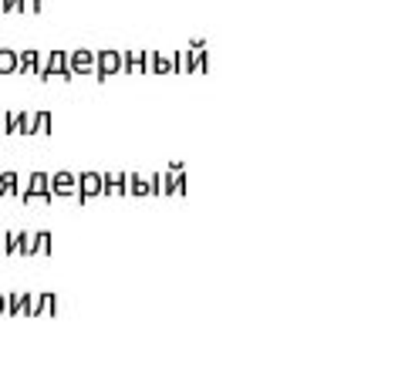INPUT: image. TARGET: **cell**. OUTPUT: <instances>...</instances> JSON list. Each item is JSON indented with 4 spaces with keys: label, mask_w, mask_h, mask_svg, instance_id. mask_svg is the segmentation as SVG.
Wrapping results in <instances>:
<instances>
[{
    "label": "cell",
    "mask_w": 405,
    "mask_h": 381,
    "mask_svg": "<svg viewBox=\"0 0 405 381\" xmlns=\"http://www.w3.org/2000/svg\"><path fill=\"white\" fill-rule=\"evenodd\" d=\"M55 199V192H51V175H44V172H31V179H27V189L20 196V203L24 206H31V203H51Z\"/></svg>",
    "instance_id": "obj_1"
},
{
    "label": "cell",
    "mask_w": 405,
    "mask_h": 381,
    "mask_svg": "<svg viewBox=\"0 0 405 381\" xmlns=\"http://www.w3.org/2000/svg\"><path fill=\"white\" fill-rule=\"evenodd\" d=\"M64 78V81H71L75 71H71V55L68 51H51V55L44 57V68H41V81H51V78Z\"/></svg>",
    "instance_id": "obj_2"
},
{
    "label": "cell",
    "mask_w": 405,
    "mask_h": 381,
    "mask_svg": "<svg viewBox=\"0 0 405 381\" xmlns=\"http://www.w3.org/2000/svg\"><path fill=\"white\" fill-rule=\"evenodd\" d=\"M78 189H81L78 192V203L85 206L92 196H105V175L101 172H81L78 175Z\"/></svg>",
    "instance_id": "obj_3"
},
{
    "label": "cell",
    "mask_w": 405,
    "mask_h": 381,
    "mask_svg": "<svg viewBox=\"0 0 405 381\" xmlns=\"http://www.w3.org/2000/svg\"><path fill=\"white\" fill-rule=\"evenodd\" d=\"M122 68H125V55H118V51H98V68H95L98 81H108Z\"/></svg>",
    "instance_id": "obj_4"
},
{
    "label": "cell",
    "mask_w": 405,
    "mask_h": 381,
    "mask_svg": "<svg viewBox=\"0 0 405 381\" xmlns=\"http://www.w3.org/2000/svg\"><path fill=\"white\" fill-rule=\"evenodd\" d=\"M51 192L55 196H71V199H78V175H71V172H55L51 175Z\"/></svg>",
    "instance_id": "obj_5"
},
{
    "label": "cell",
    "mask_w": 405,
    "mask_h": 381,
    "mask_svg": "<svg viewBox=\"0 0 405 381\" xmlns=\"http://www.w3.org/2000/svg\"><path fill=\"white\" fill-rule=\"evenodd\" d=\"M95 68H98V55H95V51L78 48L75 55H71V71H75V75H95Z\"/></svg>",
    "instance_id": "obj_6"
},
{
    "label": "cell",
    "mask_w": 405,
    "mask_h": 381,
    "mask_svg": "<svg viewBox=\"0 0 405 381\" xmlns=\"http://www.w3.org/2000/svg\"><path fill=\"white\" fill-rule=\"evenodd\" d=\"M145 68H149V75H169V71H176V61H173V55L145 51Z\"/></svg>",
    "instance_id": "obj_7"
},
{
    "label": "cell",
    "mask_w": 405,
    "mask_h": 381,
    "mask_svg": "<svg viewBox=\"0 0 405 381\" xmlns=\"http://www.w3.org/2000/svg\"><path fill=\"white\" fill-rule=\"evenodd\" d=\"M41 68H44V61H41V51H34V48L20 51L17 75H41Z\"/></svg>",
    "instance_id": "obj_8"
},
{
    "label": "cell",
    "mask_w": 405,
    "mask_h": 381,
    "mask_svg": "<svg viewBox=\"0 0 405 381\" xmlns=\"http://www.w3.org/2000/svg\"><path fill=\"white\" fill-rule=\"evenodd\" d=\"M129 192V172H105V196H122Z\"/></svg>",
    "instance_id": "obj_9"
},
{
    "label": "cell",
    "mask_w": 405,
    "mask_h": 381,
    "mask_svg": "<svg viewBox=\"0 0 405 381\" xmlns=\"http://www.w3.org/2000/svg\"><path fill=\"white\" fill-rule=\"evenodd\" d=\"M122 71H125V75H149V68H145V51H129Z\"/></svg>",
    "instance_id": "obj_10"
},
{
    "label": "cell",
    "mask_w": 405,
    "mask_h": 381,
    "mask_svg": "<svg viewBox=\"0 0 405 381\" xmlns=\"http://www.w3.org/2000/svg\"><path fill=\"white\" fill-rule=\"evenodd\" d=\"M0 196H24L20 192V179H17V172H0Z\"/></svg>",
    "instance_id": "obj_11"
},
{
    "label": "cell",
    "mask_w": 405,
    "mask_h": 381,
    "mask_svg": "<svg viewBox=\"0 0 405 381\" xmlns=\"http://www.w3.org/2000/svg\"><path fill=\"white\" fill-rule=\"evenodd\" d=\"M20 55L10 51V48H0V75H17Z\"/></svg>",
    "instance_id": "obj_12"
},
{
    "label": "cell",
    "mask_w": 405,
    "mask_h": 381,
    "mask_svg": "<svg viewBox=\"0 0 405 381\" xmlns=\"http://www.w3.org/2000/svg\"><path fill=\"white\" fill-rule=\"evenodd\" d=\"M27 304H31V294H7V314H27Z\"/></svg>",
    "instance_id": "obj_13"
},
{
    "label": "cell",
    "mask_w": 405,
    "mask_h": 381,
    "mask_svg": "<svg viewBox=\"0 0 405 381\" xmlns=\"http://www.w3.org/2000/svg\"><path fill=\"white\" fill-rule=\"evenodd\" d=\"M152 192H159V196H173V172H155L152 175Z\"/></svg>",
    "instance_id": "obj_14"
},
{
    "label": "cell",
    "mask_w": 405,
    "mask_h": 381,
    "mask_svg": "<svg viewBox=\"0 0 405 381\" xmlns=\"http://www.w3.org/2000/svg\"><path fill=\"white\" fill-rule=\"evenodd\" d=\"M129 192H132V196H149V192H152V179L145 182L138 172H129Z\"/></svg>",
    "instance_id": "obj_15"
},
{
    "label": "cell",
    "mask_w": 405,
    "mask_h": 381,
    "mask_svg": "<svg viewBox=\"0 0 405 381\" xmlns=\"http://www.w3.org/2000/svg\"><path fill=\"white\" fill-rule=\"evenodd\" d=\"M20 135H38V112H20Z\"/></svg>",
    "instance_id": "obj_16"
},
{
    "label": "cell",
    "mask_w": 405,
    "mask_h": 381,
    "mask_svg": "<svg viewBox=\"0 0 405 381\" xmlns=\"http://www.w3.org/2000/svg\"><path fill=\"white\" fill-rule=\"evenodd\" d=\"M48 253H51V233L41 229V233H34V257H48Z\"/></svg>",
    "instance_id": "obj_17"
},
{
    "label": "cell",
    "mask_w": 405,
    "mask_h": 381,
    "mask_svg": "<svg viewBox=\"0 0 405 381\" xmlns=\"http://www.w3.org/2000/svg\"><path fill=\"white\" fill-rule=\"evenodd\" d=\"M17 257H34V233H17Z\"/></svg>",
    "instance_id": "obj_18"
},
{
    "label": "cell",
    "mask_w": 405,
    "mask_h": 381,
    "mask_svg": "<svg viewBox=\"0 0 405 381\" xmlns=\"http://www.w3.org/2000/svg\"><path fill=\"white\" fill-rule=\"evenodd\" d=\"M3 132H7V135H20V112H7V115H3Z\"/></svg>",
    "instance_id": "obj_19"
},
{
    "label": "cell",
    "mask_w": 405,
    "mask_h": 381,
    "mask_svg": "<svg viewBox=\"0 0 405 381\" xmlns=\"http://www.w3.org/2000/svg\"><path fill=\"white\" fill-rule=\"evenodd\" d=\"M41 310H44L48 317H55V314H58V294H41Z\"/></svg>",
    "instance_id": "obj_20"
},
{
    "label": "cell",
    "mask_w": 405,
    "mask_h": 381,
    "mask_svg": "<svg viewBox=\"0 0 405 381\" xmlns=\"http://www.w3.org/2000/svg\"><path fill=\"white\" fill-rule=\"evenodd\" d=\"M173 61H176V71H193V57H190V51H176L173 55Z\"/></svg>",
    "instance_id": "obj_21"
},
{
    "label": "cell",
    "mask_w": 405,
    "mask_h": 381,
    "mask_svg": "<svg viewBox=\"0 0 405 381\" xmlns=\"http://www.w3.org/2000/svg\"><path fill=\"white\" fill-rule=\"evenodd\" d=\"M51 112H38V135H51Z\"/></svg>",
    "instance_id": "obj_22"
},
{
    "label": "cell",
    "mask_w": 405,
    "mask_h": 381,
    "mask_svg": "<svg viewBox=\"0 0 405 381\" xmlns=\"http://www.w3.org/2000/svg\"><path fill=\"white\" fill-rule=\"evenodd\" d=\"M44 310H41V294H31V304H27V314L24 317H41Z\"/></svg>",
    "instance_id": "obj_23"
},
{
    "label": "cell",
    "mask_w": 405,
    "mask_h": 381,
    "mask_svg": "<svg viewBox=\"0 0 405 381\" xmlns=\"http://www.w3.org/2000/svg\"><path fill=\"white\" fill-rule=\"evenodd\" d=\"M17 10H24V14H41V0H17Z\"/></svg>",
    "instance_id": "obj_24"
},
{
    "label": "cell",
    "mask_w": 405,
    "mask_h": 381,
    "mask_svg": "<svg viewBox=\"0 0 405 381\" xmlns=\"http://www.w3.org/2000/svg\"><path fill=\"white\" fill-rule=\"evenodd\" d=\"M3 253H7V257H14V253H17V236H14V233H7V236H3Z\"/></svg>",
    "instance_id": "obj_25"
},
{
    "label": "cell",
    "mask_w": 405,
    "mask_h": 381,
    "mask_svg": "<svg viewBox=\"0 0 405 381\" xmlns=\"http://www.w3.org/2000/svg\"><path fill=\"white\" fill-rule=\"evenodd\" d=\"M10 10H17V0H0V20L7 17Z\"/></svg>",
    "instance_id": "obj_26"
},
{
    "label": "cell",
    "mask_w": 405,
    "mask_h": 381,
    "mask_svg": "<svg viewBox=\"0 0 405 381\" xmlns=\"http://www.w3.org/2000/svg\"><path fill=\"white\" fill-rule=\"evenodd\" d=\"M3 314H7V297L0 294V317H3Z\"/></svg>",
    "instance_id": "obj_27"
},
{
    "label": "cell",
    "mask_w": 405,
    "mask_h": 381,
    "mask_svg": "<svg viewBox=\"0 0 405 381\" xmlns=\"http://www.w3.org/2000/svg\"><path fill=\"white\" fill-rule=\"evenodd\" d=\"M0 253H3V236H0Z\"/></svg>",
    "instance_id": "obj_28"
},
{
    "label": "cell",
    "mask_w": 405,
    "mask_h": 381,
    "mask_svg": "<svg viewBox=\"0 0 405 381\" xmlns=\"http://www.w3.org/2000/svg\"><path fill=\"white\" fill-rule=\"evenodd\" d=\"M0 129H3V115H0Z\"/></svg>",
    "instance_id": "obj_29"
}]
</instances>
